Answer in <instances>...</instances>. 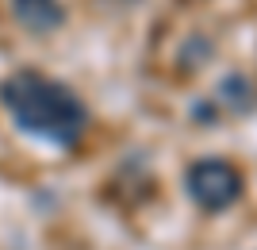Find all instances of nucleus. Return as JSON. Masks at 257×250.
<instances>
[{
    "instance_id": "f03ea898",
    "label": "nucleus",
    "mask_w": 257,
    "mask_h": 250,
    "mask_svg": "<svg viewBox=\"0 0 257 250\" xmlns=\"http://www.w3.org/2000/svg\"><path fill=\"white\" fill-rule=\"evenodd\" d=\"M184 185H188V196L200 208L223 212V208H230L242 196V174L230 162H223V158H200V162L188 165Z\"/></svg>"
},
{
    "instance_id": "f257e3e1",
    "label": "nucleus",
    "mask_w": 257,
    "mask_h": 250,
    "mask_svg": "<svg viewBox=\"0 0 257 250\" xmlns=\"http://www.w3.org/2000/svg\"><path fill=\"white\" fill-rule=\"evenodd\" d=\"M0 104L12 123L54 146H73L88 127V108L73 89L35 69H16L0 81Z\"/></svg>"
},
{
    "instance_id": "7ed1b4c3",
    "label": "nucleus",
    "mask_w": 257,
    "mask_h": 250,
    "mask_svg": "<svg viewBox=\"0 0 257 250\" xmlns=\"http://www.w3.org/2000/svg\"><path fill=\"white\" fill-rule=\"evenodd\" d=\"M12 16H16V23H23L27 31L46 35V31H54V27H62L65 8L58 0H12Z\"/></svg>"
}]
</instances>
